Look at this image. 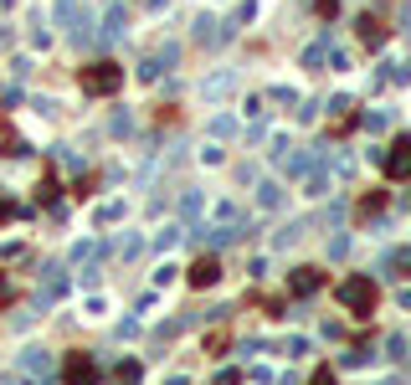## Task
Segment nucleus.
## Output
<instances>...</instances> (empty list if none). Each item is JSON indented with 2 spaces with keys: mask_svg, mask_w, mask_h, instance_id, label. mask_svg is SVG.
Wrapping results in <instances>:
<instances>
[{
  "mask_svg": "<svg viewBox=\"0 0 411 385\" xmlns=\"http://www.w3.org/2000/svg\"><path fill=\"white\" fill-rule=\"evenodd\" d=\"M309 385H339V380H335V370H324V365H319V370L309 375Z\"/></svg>",
  "mask_w": 411,
  "mask_h": 385,
  "instance_id": "47",
  "label": "nucleus"
},
{
  "mask_svg": "<svg viewBox=\"0 0 411 385\" xmlns=\"http://www.w3.org/2000/svg\"><path fill=\"white\" fill-rule=\"evenodd\" d=\"M21 375H31V380H42L51 375V350H42V344H31V350H21V360H16Z\"/></svg>",
  "mask_w": 411,
  "mask_h": 385,
  "instance_id": "11",
  "label": "nucleus"
},
{
  "mask_svg": "<svg viewBox=\"0 0 411 385\" xmlns=\"http://www.w3.org/2000/svg\"><path fill=\"white\" fill-rule=\"evenodd\" d=\"M26 385H51V380H47V375H42V380H26Z\"/></svg>",
  "mask_w": 411,
  "mask_h": 385,
  "instance_id": "52",
  "label": "nucleus"
},
{
  "mask_svg": "<svg viewBox=\"0 0 411 385\" xmlns=\"http://www.w3.org/2000/svg\"><path fill=\"white\" fill-rule=\"evenodd\" d=\"M380 272L386 277H411V247H391L386 257H380Z\"/></svg>",
  "mask_w": 411,
  "mask_h": 385,
  "instance_id": "17",
  "label": "nucleus"
},
{
  "mask_svg": "<svg viewBox=\"0 0 411 385\" xmlns=\"http://www.w3.org/2000/svg\"><path fill=\"white\" fill-rule=\"evenodd\" d=\"M339 365L344 370H365V365H376V350H360V344H355V350L339 354Z\"/></svg>",
  "mask_w": 411,
  "mask_h": 385,
  "instance_id": "24",
  "label": "nucleus"
},
{
  "mask_svg": "<svg viewBox=\"0 0 411 385\" xmlns=\"http://www.w3.org/2000/svg\"><path fill=\"white\" fill-rule=\"evenodd\" d=\"M268 103H288V108H293V103H298V88L277 83V88H268Z\"/></svg>",
  "mask_w": 411,
  "mask_h": 385,
  "instance_id": "35",
  "label": "nucleus"
},
{
  "mask_svg": "<svg viewBox=\"0 0 411 385\" xmlns=\"http://www.w3.org/2000/svg\"><path fill=\"white\" fill-rule=\"evenodd\" d=\"M360 124L370 129V134H386V129H391V113H386V108H370V113L360 118Z\"/></svg>",
  "mask_w": 411,
  "mask_h": 385,
  "instance_id": "30",
  "label": "nucleus"
},
{
  "mask_svg": "<svg viewBox=\"0 0 411 385\" xmlns=\"http://www.w3.org/2000/svg\"><path fill=\"white\" fill-rule=\"evenodd\" d=\"M113 334H118V339H134V334H139V318H124V324H118Z\"/></svg>",
  "mask_w": 411,
  "mask_h": 385,
  "instance_id": "48",
  "label": "nucleus"
},
{
  "mask_svg": "<svg viewBox=\"0 0 411 385\" xmlns=\"http://www.w3.org/2000/svg\"><path fill=\"white\" fill-rule=\"evenodd\" d=\"M16 42V31H10V21H0V47H10Z\"/></svg>",
  "mask_w": 411,
  "mask_h": 385,
  "instance_id": "49",
  "label": "nucleus"
},
{
  "mask_svg": "<svg viewBox=\"0 0 411 385\" xmlns=\"http://www.w3.org/2000/svg\"><path fill=\"white\" fill-rule=\"evenodd\" d=\"M360 42H365L370 51H376L380 42H386V31H380V26H376V21H370V10H365V16H360Z\"/></svg>",
  "mask_w": 411,
  "mask_h": 385,
  "instance_id": "26",
  "label": "nucleus"
},
{
  "mask_svg": "<svg viewBox=\"0 0 411 385\" xmlns=\"http://www.w3.org/2000/svg\"><path fill=\"white\" fill-rule=\"evenodd\" d=\"M113 252H118V257H124V262H134L139 252H144V231H124V236H118V242H113Z\"/></svg>",
  "mask_w": 411,
  "mask_h": 385,
  "instance_id": "22",
  "label": "nucleus"
},
{
  "mask_svg": "<svg viewBox=\"0 0 411 385\" xmlns=\"http://www.w3.org/2000/svg\"><path fill=\"white\" fill-rule=\"evenodd\" d=\"M396 303H401V309H411V288H396Z\"/></svg>",
  "mask_w": 411,
  "mask_h": 385,
  "instance_id": "50",
  "label": "nucleus"
},
{
  "mask_svg": "<svg viewBox=\"0 0 411 385\" xmlns=\"http://www.w3.org/2000/svg\"><path fill=\"white\" fill-rule=\"evenodd\" d=\"M206 206H211V195L201 190V185H185V190L175 195V216L191 221V227H195V221H206Z\"/></svg>",
  "mask_w": 411,
  "mask_h": 385,
  "instance_id": "6",
  "label": "nucleus"
},
{
  "mask_svg": "<svg viewBox=\"0 0 411 385\" xmlns=\"http://www.w3.org/2000/svg\"><path fill=\"white\" fill-rule=\"evenodd\" d=\"M191 42L195 47H221V21L211 16V10H201V16L191 21Z\"/></svg>",
  "mask_w": 411,
  "mask_h": 385,
  "instance_id": "13",
  "label": "nucleus"
},
{
  "mask_svg": "<svg viewBox=\"0 0 411 385\" xmlns=\"http://www.w3.org/2000/svg\"><path fill=\"white\" fill-rule=\"evenodd\" d=\"M236 180H242V185H247V190H252V185H257V180H262V165H242V170H236Z\"/></svg>",
  "mask_w": 411,
  "mask_h": 385,
  "instance_id": "42",
  "label": "nucleus"
},
{
  "mask_svg": "<svg viewBox=\"0 0 411 385\" xmlns=\"http://www.w3.org/2000/svg\"><path fill=\"white\" fill-rule=\"evenodd\" d=\"M335 293H339V309L350 318H370V313H376V277H370V272H350Z\"/></svg>",
  "mask_w": 411,
  "mask_h": 385,
  "instance_id": "2",
  "label": "nucleus"
},
{
  "mask_svg": "<svg viewBox=\"0 0 411 385\" xmlns=\"http://www.w3.org/2000/svg\"><path fill=\"white\" fill-rule=\"evenodd\" d=\"M83 309H88V318H103V309H108V298H98V293H92V298L83 303Z\"/></svg>",
  "mask_w": 411,
  "mask_h": 385,
  "instance_id": "46",
  "label": "nucleus"
},
{
  "mask_svg": "<svg viewBox=\"0 0 411 385\" xmlns=\"http://www.w3.org/2000/svg\"><path fill=\"white\" fill-rule=\"evenodd\" d=\"M324 288V268H314V262H303V268L288 272V293L293 298H309V293H319Z\"/></svg>",
  "mask_w": 411,
  "mask_h": 385,
  "instance_id": "8",
  "label": "nucleus"
},
{
  "mask_svg": "<svg viewBox=\"0 0 411 385\" xmlns=\"http://www.w3.org/2000/svg\"><path fill=\"white\" fill-rule=\"evenodd\" d=\"M206 216L216 221V227H236V221H242V206H236L232 195H221V201H211V206H206Z\"/></svg>",
  "mask_w": 411,
  "mask_h": 385,
  "instance_id": "18",
  "label": "nucleus"
},
{
  "mask_svg": "<svg viewBox=\"0 0 411 385\" xmlns=\"http://www.w3.org/2000/svg\"><path fill=\"white\" fill-rule=\"evenodd\" d=\"M236 88H242V77H236V67H221V72L201 77V88H195V92H201L206 103H227V98H232Z\"/></svg>",
  "mask_w": 411,
  "mask_h": 385,
  "instance_id": "5",
  "label": "nucleus"
},
{
  "mask_svg": "<svg viewBox=\"0 0 411 385\" xmlns=\"http://www.w3.org/2000/svg\"><path fill=\"white\" fill-rule=\"evenodd\" d=\"M77 283H83V288H98V283H103V262H98V257H88V262H83V272H77Z\"/></svg>",
  "mask_w": 411,
  "mask_h": 385,
  "instance_id": "29",
  "label": "nucleus"
},
{
  "mask_svg": "<svg viewBox=\"0 0 411 385\" xmlns=\"http://www.w3.org/2000/svg\"><path fill=\"white\" fill-rule=\"evenodd\" d=\"M406 365H411V339H406Z\"/></svg>",
  "mask_w": 411,
  "mask_h": 385,
  "instance_id": "53",
  "label": "nucleus"
},
{
  "mask_svg": "<svg viewBox=\"0 0 411 385\" xmlns=\"http://www.w3.org/2000/svg\"><path fill=\"white\" fill-rule=\"evenodd\" d=\"M252 206H257V216H277V211H288V180L283 175H262L252 185Z\"/></svg>",
  "mask_w": 411,
  "mask_h": 385,
  "instance_id": "4",
  "label": "nucleus"
},
{
  "mask_svg": "<svg viewBox=\"0 0 411 385\" xmlns=\"http://www.w3.org/2000/svg\"><path fill=\"white\" fill-rule=\"evenodd\" d=\"M319 10H324V16H335V10H339V0H319Z\"/></svg>",
  "mask_w": 411,
  "mask_h": 385,
  "instance_id": "51",
  "label": "nucleus"
},
{
  "mask_svg": "<svg viewBox=\"0 0 411 385\" xmlns=\"http://www.w3.org/2000/svg\"><path fill=\"white\" fill-rule=\"evenodd\" d=\"M252 16H257V0H242V6H236V16H232V21H236V26H247Z\"/></svg>",
  "mask_w": 411,
  "mask_h": 385,
  "instance_id": "44",
  "label": "nucleus"
},
{
  "mask_svg": "<svg viewBox=\"0 0 411 385\" xmlns=\"http://www.w3.org/2000/svg\"><path fill=\"white\" fill-rule=\"evenodd\" d=\"M324 257H329V262H344V257H350V231H344V227H335V231H329Z\"/></svg>",
  "mask_w": 411,
  "mask_h": 385,
  "instance_id": "21",
  "label": "nucleus"
},
{
  "mask_svg": "<svg viewBox=\"0 0 411 385\" xmlns=\"http://www.w3.org/2000/svg\"><path fill=\"white\" fill-rule=\"evenodd\" d=\"M154 62H160V67L170 72V67H175V62H180V42H165L160 51H154Z\"/></svg>",
  "mask_w": 411,
  "mask_h": 385,
  "instance_id": "34",
  "label": "nucleus"
},
{
  "mask_svg": "<svg viewBox=\"0 0 411 385\" xmlns=\"http://www.w3.org/2000/svg\"><path fill=\"white\" fill-rule=\"evenodd\" d=\"M314 221H319V216H303V221H283V227L273 231V242H268V247H273V252H288V247H298V242H303V231H309Z\"/></svg>",
  "mask_w": 411,
  "mask_h": 385,
  "instance_id": "12",
  "label": "nucleus"
},
{
  "mask_svg": "<svg viewBox=\"0 0 411 385\" xmlns=\"http://www.w3.org/2000/svg\"><path fill=\"white\" fill-rule=\"evenodd\" d=\"M57 26L67 31L72 47H92L98 42V10L88 0H57Z\"/></svg>",
  "mask_w": 411,
  "mask_h": 385,
  "instance_id": "1",
  "label": "nucleus"
},
{
  "mask_svg": "<svg viewBox=\"0 0 411 385\" xmlns=\"http://www.w3.org/2000/svg\"><path fill=\"white\" fill-rule=\"evenodd\" d=\"M324 108H329V118H339L344 108H350V98H344V92H335V98H329V103H324Z\"/></svg>",
  "mask_w": 411,
  "mask_h": 385,
  "instance_id": "45",
  "label": "nucleus"
},
{
  "mask_svg": "<svg viewBox=\"0 0 411 385\" xmlns=\"http://www.w3.org/2000/svg\"><path fill=\"white\" fill-rule=\"evenodd\" d=\"M283 354H288V360H303V354H309V339H303V334H293V339L283 344Z\"/></svg>",
  "mask_w": 411,
  "mask_h": 385,
  "instance_id": "39",
  "label": "nucleus"
},
{
  "mask_svg": "<svg viewBox=\"0 0 411 385\" xmlns=\"http://www.w3.org/2000/svg\"><path fill=\"white\" fill-rule=\"evenodd\" d=\"M324 57H329V31L319 36V42H309V47H303V67H309V72H324Z\"/></svg>",
  "mask_w": 411,
  "mask_h": 385,
  "instance_id": "20",
  "label": "nucleus"
},
{
  "mask_svg": "<svg viewBox=\"0 0 411 385\" xmlns=\"http://www.w3.org/2000/svg\"><path fill=\"white\" fill-rule=\"evenodd\" d=\"M242 113H247V118H262V113H268V92H247Z\"/></svg>",
  "mask_w": 411,
  "mask_h": 385,
  "instance_id": "31",
  "label": "nucleus"
},
{
  "mask_svg": "<svg viewBox=\"0 0 411 385\" xmlns=\"http://www.w3.org/2000/svg\"><path fill=\"white\" fill-rule=\"evenodd\" d=\"M195 159H201L206 170H216V165H227V149H221V144L211 139V144H201V154H195Z\"/></svg>",
  "mask_w": 411,
  "mask_h": 385,
  "instance_id": "28",
  "label": "nucleus"
},
{
  "mask_svg": "<svg viewBox=\"0 0 411 385\" xmlns=\"http://www.w3.org/2000/svg\"><path fill=\"white\" fill-rule=\"evenodd\" d=\"M380 165H386L391 180H406V175H411V139H401V144H396V154H386Z\"/></svg>",
  "mask_w": 411,
  "mask_h": 385,
  "instance_id": "15",
  "label": "nucleus"
},
{
  "mask_svg": "<svg viewBox=\"0 0 411 385\" xmlns=\"http://www.w3.org/2000/svg\"><path fill=\"white\" fill-rule=\"evenodd\" d=\"M288 149H293V139H288V134H273V149H268V159H273V165H283V154Z\"/></svg>",
  "mask_w": 411,
  "mask_h": 385,
  "instance_id": "37",
  "label": "nucleus"
},
{
  "mask_svg": "<svg viewBox=\"0 0 411 385\" xmlns=\"http://www.w3.org/2000/svg\"><path fill=\"white\" fill-rule=\"evenodd\" d=\"M268 134H273V129L262 124V118H257V124H252V129H242V139H247V144H262V139H268Z\"/></svg>",
  "mask_w": 411,
  "mask_h": 385,
  "instance_id": "40",
  "label": "nucleus"
},
{
  "mask_svg": "<svg viewBox=\"0 0 411 385\" xmlns=\"http://www.w3.org/2000/svg\"><path fill=\"white\" fill-rule=\"evenodd\" d=\"M62 375H67V385H98V360L92 354H67Z\"/></svg>",
  "mask_w": 411,
  "mask_h": 385,
  "instance_id": "10",
  "label": "nucleus"
},
{
  "mask_svg": "<svg viewBox=\"0 0 411 385\" xmlns=\"http://www.w3.org/2000/svg\"><path fill=\"white\" fill-rule=\"evenodd\" d=\"M386 354H391V360H406V334H391L386 339Z\"/></svg>",
  "mask_w": 411,
  "mask_h": 385,
  "instance_id": "43",
  "label": "nucleus"
},
{
  "mask_svg": "<svg viewBox=\"0 0 411 385\" xmlns=\"http://www.w3.org/2000/svg\"><path fill=\"white\" fill-rule=\"evenodd\" d=\"M124 216H129V201H124V195H113V201H103L98 211H92V221H98V227H118Z\"/></svg>",
  "mask_w": 411,
  "mask_h": 385,
  "instance_id": "19",
  "label": "nucleus"
},
{
  "mask_svg": "<svg viewBox=\"0 0 411 385\" xmlns=\"http://www.w3.org/2000/svg\"><path fill=\"white\" fill-rule=\"evenodd\" d=\"M185 283L201 288V293H206V288H216V283H221V262H216V252H201V257L191 262V272H185Z\"/></svg>",
  "mask_w": 411,
  "mask_h": 385,
  "instance_id": "7",
  "label": "nucleus"
},
{
  "mask_svg": "<svg viewBox=\"0 0 411 385\" xmlns=\"http://www.w3.org/2000/svg\"><path fill=\"white\" fill-rule=\"evenodd\" d=\"M98 42H113V36H124L129 31V6L124 0H108V6H103V16H98Z\"/></svg>",
  "mask_w": 411,
  "mask_h": 385,
  "instance_id": "9",
  "label": "nucleus"
},
{
  "mask_svg": "<svg viewBox=\"0 0 411 385\" xmlns=\"http://www.w3.org/2000/svg\"><path fill=\"white\" fill-rule=\"evenodd\" d=\"M206 134L216 139V144H227V139H236V134H242V118H236V113H211Z\"/></svg>",
  "mask_w": 411,
  "mask_h": 385,
  "instance_id": "14",
  "label": "nucleus"
},
{
  "mask_svg": "<svg viewBox=\"0 0 411 385\" xmlns=\"http://www.w3.org/2000/svg\"><path fill=\"white\" fill-rule=\"evenodd\" d=\"M175 277H180V268H175V262H160V268H154V288H170Z\"/></svg>",
  "mask_w": 411,
  "mask_h": 385,
  "instance_id": "36",
  "label": "nucleus"
},
{
  "mask_svg": "<svg viewBox=\"0 0 411 385\" xmlns=\"http://www.w3.org/2000/svg\"><path fill=\"white\" fill-rule=\"evenodd\" d=\"M77 83H83L88 98H108V92L124 88V67H118V62H88V67L77 72Z\"/></svg>",
  "mask_w": 411,
  "mask_h": 385,
  "instance_id": "3",
  "label": "nucleus"
},
{
  "mask_svg": "<svg viewBox=\"0 0 411 385\" xmlns=\"http://www.w3.org/2000/svg\"><path fill=\"white\" fill-rule=\"evenodd\" d=\"M31 108L42 113V118H57V113H62V103H57V98H47V92H36V98H31Z\"/></svg>",
  "mask_w": 411,
  "mask_h": 385,
  "instance_id": "33",
  "label": "nucleus"
},
{
  "mask_svg": "<svg viewBox=\"0 0 411 385\" xmlns=\"http://www.w3.org/2000/svg\"><path fill=\"white\" fill-rule=\"evenodd\" d=\"M108 134H113V139H129V134H134V113H129V108H113Z\"/></svg>",
  "mask_w": 411,
  "mask_h": 385,
  "instance_id": "23",
  "label": "nucleus"
},
{
  "mask_svg": "<svg viewBox=\"0 0 411 385\" xmlns=\"http://www.w3.org/2000/svg\"><path fill=\"white\" fill-rule=\"evenodd\" d=\"M31 67H36V62L26 57V51H16V57H10V77H16V83H26V77H31Z\"/></svg>",
  "mask_w": 411,
  "mask_h": 385,
  "instance_id": "32",
  "label": "nucleus"
},
{
  "mask_svg": "<svg viewBox=\"0 0 411 385\" xmlns=\"http://www.w3.org/2000/svg\"><path fill=\"white\" fill-rule=\"evenodd\" d=\"M319 113H324V103H314V98H298V129H314V124H319Z\"/></svg>",
  "mask_w": 411,
  "mask_h": 385,
  "instance_id": "25",
  "label": "nucleus"
},
{
  "mask_svg": "<svg viewBox=\"0 0 411 385\" xmlns=\"http://www.w3.org/2000/svg\"><path fill=\"white\" fill-rule=\"evenodd\" d=\"M160 72H165V67H160L154 57H144V62H139V83H160Z\"/></svg>",
  "mask_w": 411,
  "mask_h": 385,
  "instance_id": "38",
  "label": "nucleus"
},
{
  "mask_svg": "<svg viewBox=\"0 0 411 385\" xmlns=\"http://www.w3.org/2000/svg\"><path fill=\"white\" fill-rule=\"evenodd\" d=\"M118 385H139V365H134V360L118 365Z\"/></svg>",
  "mask_w": 411,
  "mask_h": 385,
  "instance_id": "41",
  "label": "nucleus"
},
{
  "mask_svg": "<svg viewBox=\"0 0 411 385\" xmlns=\"http://www.w3.org/2000/svg\"><path fill=\"white\" fill-rule=\"evenodd\" d=\"M26 21H31V47H51V31H47V16H42V10H31Z\"/></svg>",
  "mask_w": 411,
  "mask_h": 385,
  "instance_id": "27",
  "label": "nucleus"
},
{
  "mask_svg": "<svg viewBox=\"0 0 411 385\" xmlns=\"http://www.w3.org/2000/svg\"><path fill=\"white\" fill-rule=\"evenodd\" d=\"M180 236H185L180 221H165V227L150 236V252H160V257H165V252H175V247H180Z\"/></svg>",
  "mask_w": 411,
  "mask_h": 385,
  "instance_id": "16",
  "label": "nucleus"
}]
</instances>
